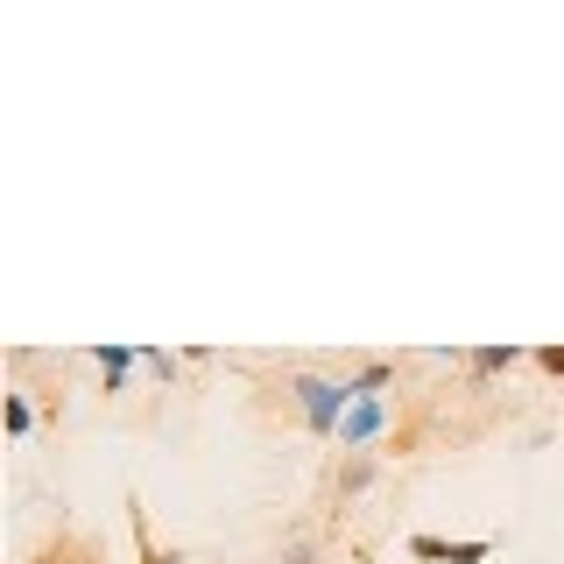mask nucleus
<instances>
[{
	"instance_id": "obj_1",
	"label": "nucleus",
	"mask_w": 564,
	"mask_h": 564,
	"mask_svg": "<svg viewBox=\"0 0 564 564\" xmlns=\"http://www.w3.org/2000/svg\"><path fill=\"white\" fill-rule=\"evenodd\" d=\"M290 402H296V416H304L311 437H339V423H346V410H352V381L296 375V381H290Z\"/></svg>"
},
{
	"instance_id": "obj_2",
	"label": "nucleus",
	"mask_w": 564,
	"mask_h": 564,
	"mask_svg": "<svg viewBox=\"0 0 564 564\" xmlns=\"http://www.w3.org/2000/svg\"><path fill=\"white\" fill-rule=\"evenodd\" d=\"M381 431H388V395H352V410H346V423H339L332 445H339V452H367Z\"/></svg>"
},
{
	"instance_id": "obj_3",
	"label": "nucleus",
	"mask_w": 564,
	"mask_h": 564,
	"mask_svg": "<svg viewBox=\"0 0 564 564\" xmlns=\"http://www.w3.org/2000/svg\"><path fill=\"white\" fill-rule=\"evenodd\" d=\"M410 557H423V564H487V557H494V536H466V543L410 536Z\"/></svg>"
},
{
	"instance_id": "obj_4",
	"label": "nucleus",
	"mask_w": 564,
	"mask_h": 564,
	"mask_svg": "<svg viewBox=\"0 0 564 564\" xmlns=\"http://www.w3.org/2000/svg\"><path fill=\"white\" fill-rule=\"evenodd\" d=\"M93 367L106 375V395H120V388H128V375L141 367V352H134V346H93Z\"/></svg>"
},
{
	"instance_id": "obj_5",
	"label": "nucleus",
	"mask_w": 564,
	"mask_h": 564,
	"mask_svg": "<svg viewBox=\"0 0 564 564\" xmlns=\"http://www.w3.org/2000/svg\"><path fill=\"white\" fill-rule=\"evenodd\" d=\"M367 480H375V458H367V452H346V466H339V480H332V494H339V501H352Z\"/></svg>"
},
{
	"instance_id": "obj_6",
	"label": "nucleus",
	"mask_w": 564,
	"mask_h": 564,
	"mask_svg": "<svg viewBox=\"0 0 564 564\" xmlns=\"http://www.w3.org/2000/svg\"><path fill=\"white\" fill-rule=\"evenodd\" d=\"M516 360H522V346H480V352H466L473 375H508Z\"/></svg>"
},
{
	"instance_id": "obj_7",
	"label": "nucleus",
	"mask_w": 564,
	"mask_h": 564,
	"mask_svg": "<svg viewBox=\"0 0 564 564\" xmlns=\"http://www.w3.org/2000/svg\"><path fill=\"white\" fill-rule=\"evenodd\" d=\"M29 564H99V551H93V543H57V551H43Z\"/></svg>"
},
{
	"instance_id": "obj_8",
	"label": "nucleus",
	"mask_w": 564,
	"mask_h": 564,
	"mask_svg": "<svg viewBox=\"0 0 564 564\" xmlns=\"http://www.w3.org/2000/svg\"><path fill=\"white\" fill-rule=\"evenodd\" d=\"M388 381H395V367H388V360H375V367H360V375H352V395H381Z\"/></svg>"
},
{
	"instance_id": "obj_9",
	"label": "nucleus",
	"mask_w": 564,
	"mask_h": 564,
	"mask_svg": "<svg viewBox=\"0 0 564 564\" xmlns=\"http://www.w3.org/2000/svg\"><path fill=\"white\" fill-rule=\"evenodd\" d=\"M8 431H14V437L35 431V402H29V395H8Z\"/></svg>"
},
{
	"instance_id": "obj_10",
	"label": "nucleus",
	"mask_w": 564,
	"mask_h": 564,
	"mask_svg": "<svg viewBox=\"0 0 564 564\" xmlns=\"http://www.w3.org/2000/svg\"><path fill=\"white\" fill-rule=\"evenodd\" d=\"M141 367H149L155 381H176V352H155V346H141Z\"/></svg>"
},
{
	"instance_id": "obj_11",
	"label": "nucleus",
	"mask_w": 564,
	"mask_h": 564,
	"mask_svg": "<svg viewBox=\"0 0 564 564\" xmlns=\"http://www.w3.org/2000/svg\"><path fill=\"white\" fill-rule=\"evenodd\" d=\"M536 367H543V375H557V381H564V346H543V352H536Z\"/></svg>"
},
{
	"instance_id": "obj_12",
	"label": "nucleus",
	"mask_w": 564,
	"mask_h": 564,
	"mask_svg": "<svg viewBox=\"0 0 564 564\" xmlns=\"http://www.w3.org/2000/svg\"><path fill=\"white\" fill-rule=\"evenodd\" d=\"M282 564H325V557H317V551H290V557H282Z\"/></svg>"
}]
</instances>
